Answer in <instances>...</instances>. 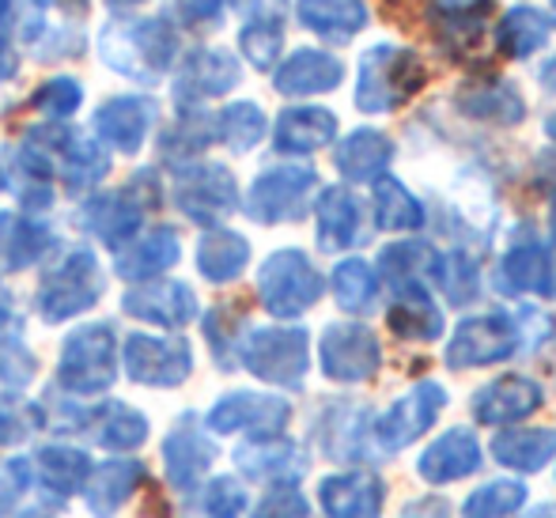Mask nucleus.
Wrapping results in <instances>:
<instances>
[{
    "mask_svg": "<svg viewBox=\"0 0 556 518\" xmlns=\"http://www.w3.org/2000/svg\"><path fill=\"white\" fill-rule=\"evenodd\" d=\"M250 262V242L239 231L213 227L205 239L198 242V269L213 285H231Z\"/></svg>",
    "mask_w": 556,
    "mask_h": 518,
    "instance_id": "4c0bfd02",
    "label": "nucleus"
},
{
    "mask_svg": "<svg viewBox=\"0 0 556 518\" xmlns=\"http://www.w3.org/2000/svg\"><path fill=\"white\" fill-rule=\"evenodd\" d=\"M235 462H239L242 473L254 477V481H292V477L303 473L300 446L280 435L250 439V443H242L239 451H235Z\"/></svg>",
    "mask_w": 556,
    "mask_h": 518,
    "instance_id": "c756f323",
    "label": "nucleus"
},
{
    "mask_svg": "<svg viewBox=\"0 0 556 518\" xmlns=\"http://www.w3.org/2000/svg\"><path fill=\"white\" fill-rule=\"evenodd\" d=\"M292 420V405L269 394H227L208 409V428L220 431H254V435H277Z\"/></svg>",
    "mask_w": 556,
    "mask_h": 518,
    "instance_id": "dca6fc26",
    "label": "nucleus"
},
{
    "mask_svg": "<svg viewBox=\"0 0 556 518\" xmlns=\"http://www.w3.org/2000/svg\"><path fill=\"white\" fill-rule=\"evenodd\" d=\"M458 110L473 122L489 125H519L527 117L522 96L504 80H477L458 91Z\"/></svg>",
    "mask_w": 556,
    "mask_h": 518,
    "instance_id": "473e14b6",
    "label": "nucleus"
},
{
    "mask_svg": "<svg viewBox=\"0 0 556 518\" xmlns=\"http://www.w3.org/2000/svg\"><path fill=\"white\" fill-rule=\"evenodd\" d=\"M492 454H496L500 466L519 469V473H538L545 462L556 458V431L553 428L500 431L492 439Z\"/></svg>",
    "mask_w": 556,
    "mask_h": 518,
    "instance_id": "f704fd0d",
    "label": "nucleus"
},
{
    "mask_svg": "<svg viewBox=\"0 0 556 518\" xmlns=\"http://www.w3.org/2000/svg\"><path fill=\"white\" fill-rule=\"evenodd\" d=\"M556 20L542 8H511L496 27V46L504 58H530L553 38Z\"/></svg>",
    "mask_w": 556,
    "mask_h": 518,
    "instance_id": "c9c22d12",
    "label": "nucleus"
},
{
    "mask_svg": "<svg viewBox=\"0 0 556 518\" xmlns=\"http://www.w3.org/2000/svg\"><path fill=\"white\" fill-rule=\"evenodd\" d=\"M80 103H84V88L73 76H53V80H46L42 88H35V96H30V110L53 117V122L73 117L76 110H80Z\"/></svg>",
    "mask_w": 556,
    "mask_h": 518,
    "instance_id": "8fccbe9b",
    "label": "nucleus"
},
{
    "mask_svg": "<svg viewBox=\"0 0 556 518\" xmlns=\"http://www.w3.org/2000/svg\"><path fill=\"white\" fill-rule=\"evenodd\" d=\"M307 515H311V507H307V500H303V492L273 489L269 496L254 507L250 518H307Z\"/></svg>",
    "mask_w": 556,
    "mask_h": 518,
    "instance_id": "864d4df0",
    "label": "nucleus"
},
{
    "mask_svg": "<svg viewBox=\"0 0 556 518\" xmlns=\"http://www.w3.org/2000/svg\"><path fill=\"white\" fill-rule=\"evenodd\" d=\"M20 518H58V507H30V511H23Z\"/></svg>",
    "mask_w": 556,
    "mask_h": 518,
    "instance_id": "0e129e2a",
    "label": "nucleus"
},
{
    "mask_svg": "<svg viewBox=\"0 0 556 518\" xmlns=\"http://www.w3.org/2000/svg\"><path fill=\"white\" fill-rule=\"evenodd\" d=\"M103 269L91 250H68L53 269H46L42 285L35 295V311L42 321H65L76 314L91 311L103 300Z\"/></svg>",
    "mask_w": 556,
    "mask_h": 518,
    "instance_id": "39448f33",
    "label": "nucleus"
},
{
    "mask_svg": "<svg viewBox=\"0 0 556 518\" xmlns=\"http://www.w3.org/2000/svg\"><path fill=\"white\" fill-rule=\"evenodd\" d=\"M318 190V175L311 167H273L254 178L247 190V216L254 224H288L300 219Z\"/></svg>",
    "mask_w": 556,
    "mask_h": 518,
    "instance_id": "1a4fd4ad",
    "label": "nucleus"
},
{
    "mask_svg": "<svg viewBox=\"0 0 556 518\" xmlns=\"http://www.w3.org/2000/svg\"><path fill=\"white\" fill-rule=\"evenodd\" d=\"M375 219L387 231H417L425 224V209L397 178L379 175L375 178Z\"/></svg>",
    "mask_w": 556,
    "mask_h": 518,
    "instance_id": "a19ab883",
    "label": "nucleus"
},
{
    "mask_svg": "<svg viewBox=\"0 0 556 518\" xmlns=\"http://www.w3.org/2000/svg\"><path fill=\"white\" fill-rule=\"evenodd\" d=\"M114 8H132V4H144V0H111Z\"/></svg>",
    "mask_w": 556,
    "mask_h": 518,
    "instance_id": "69168bd1",
    "label": "nucleus"
},
{
    "mask_svg": "<svg viewBox=\"0 0 556 518\" xmlns=\"http://www.w3.org/2000/svg\"><path fill=\"white\" fill-rule=\"evenodd\" d=\"M333 300L341 311L349 314H367L379 300V280H375L371 265L359 262V257H349L333 269Z\"/></svg>",
    "mask_w": 556,
    "mask_h": 518,
    "instance_id": "79ce46f5",
    "label": "nucleus"
},
{
    "mask_svg": "<svg viewBox=\"0 0 556 518\" xmlns=\"http://www.w3.org/2000/svg\"><path fill=\"white\" fill-rule=\"evenodd\" d=\"M387 321L402 341H435L443 333V311L425 292V285H397Z\"/></svg>",
    "mask_w": 556,
    "mask_h": 518,
    "instance_id": "c85d7f7f",
    "label": "nucleus"
},
{
    "mask_svg": "<svg viewBox=\"0 0 556 518\" xmlns=\"http://www.w3.org/2000/svg\"><path fill=\"white\" fill-rule=\"evenodd\" d=\"M46 250H53L50 227L15 212H0V277L35 265Z\"/></svg>",
    "mask_w": 556,
    "mask_h": 518,
    "instance_id": "7c9ffc66",
    "label": "nucleus"
},
{
    "mask_svg": "<svg viewBox=\"0 0 556 518\" xmlns=\"http://www.w3.org/2000/svg\"><path fill=\"white\" fill-rule=\"evenodd\" d=\"M15 326V311H12V295L0 288V337H8V329Z\"/></svg>",
    "mask_w": 556,
    "mask_h": 518,
    "instance_id": "bf43d9fd",
    "label": "nucleus"
},
{
    "mask_svg": "<svg viewBox=\"0 0 556 518\" xmlns=\"http://www.w3.org/2000/svg\"><path fill=\"white\" fill-rule=\"evenodd\" d=\"M496 288L511 295H553V257L538 242H519L496 269Z\"/></svg>",
    "mask_w": 556,
    "mask_h": 518,
    "instance_id": "a878e982",
    "label": "nucleus"
},
{
    "mask_svg": "<svg viewBox=\"0 0 556 518\" xmlns=\"http://www.w3.org/2000/svg\"><path fill=\"white\" fill-rule=\"evenodd\" d=\"M481 466V446H477V435L466 428L443 431L425 454H420L417 469L428 484H451L469 477L473 469Z\"/></svg>",
    "mask_w": 556,
    "mask_h": 518,
    "instance_id": "393cba45",
    "label": "nucleus"
},
{
    "mask_svg": "<svg viewBox=\"0 0 556 518\" xmlns=\"http://www.w3.org/2000/svg\"><path fill=\"white\" fill-rule=\"evenodd\" d=\"M542 84H545L549 91H556V58H553V61H545V65H542Z\"/></svg>",
    "mask_w": 556,
    "mask_h": 518,
    "instance_id": "e2e57ef3",
    "label": "nucleus"
},
{
    "mask_svg": "<svg viewBox=\"0 0 556 518\" xmlns=\"http://www.w3.org/2000/svg\"><path fill=\"white\" fill-rule=\"evenodd\" d=\"M213 458H216L213 439L198 428L193 416L175 424V431L163 439V469H167V481L175 484L178 492H186V496L198 489V481L208 473Z\"/></svg>",
    "mask_w": 556,
    "mask_h": 518,
    "instance_id": "f3484780",
    "label": "nucleus"
},
{
    "mask_svg": "<svg viewBox=\"0 0 556 518\" xmlns=\"http://www.w3.org/2000/svg\"><path fill=\"white\" fill-rule=\"evenodd\" d=\"M144 481V466L137 458H114V462H103L88 473L84 489H88V507L96 518H111L125 507V500L140 489Z\"/></svg>",
    "mask_w": 556,
    "mask_h": 518,
    "instance_id": "bb28decb",
    "label": "nucleus"
},
{
    "mask_svg": "<svg viewBox=\"0 0 556 518\" xmlns=\"http://www.w3.org/2000/svg\"><path fill=\"white\" fill-rule=\"evenodd\" d=\"M175 205L193 224H220L239 205V182L220 163H193L175 178Z\"/></svg>",
    "mask_w": 556,
    "mask_h": 518,
    "instance_id": "9b49d317",
    "label": "nucleus"
},
{
    "mask_svg": "<svg viewBox=\"0 0 556 518\" xmlns=\"http://www.w3.org/2000/svg\"><path fill=\"white\" fill-rule=\"evenodd\" d=\"M99 58L137 84H155L178 58V30L163 15L114 20L99 35Z\"/></svg>",
    "mask_w": 556,
    "mask_h": 518,
    "instance_id": "f257e3e1",
    "label": "nucleus"
},
{
    "mask_svg": "<svg viewBox=\"0 0 556 518\" xmlns=\"http://www.w3.org/2000/svg\"><path fill=\"white\" fill-rule=\"evenodd\" d=\"M23 144L38 155V160L50 167L53 178L65 182V190L80 193V190H91L96 182H103L106 170H111V160H106L103 144L76 129H65V125H35L27 129Z\"/></svg>",
    "mask_w": 556,
    "mask_h": 518,
    "instance_id": "7ed1b4c3",
    "label": "nucleus"
},
{
    "mask_svg": "<svg viewBox=\"0 0 556 518\" xmlns=\"http://www.w3.org/2000/svg\"><path fill=\"white\" fill-rule=\"evenodd\" d=\"M295 15L303 27L323 35L326 42H349L367 27L364 0H295Z\"/></svg>",
    "mask_w": 556,
    "mask_h": 518,
    "instance_id": "72a5a7b5",
    "label": "nucleus"
},
{
    "mask_svg": "<svg viewBox=\"0 0 556 518\" xmlns=\"http://www.w3.org/2000/svg\"><path fill=\"white\" fill-rule=\"evenodd\" d=\"M91 473V462L76 446H42L30 458V477H38L42 489H50L53 496H73L76 489H84Z\"/></svg>",
    "mask_w": 556,
    "mask_h": 518,
    "instance_id": "e433bc0d",
    "label": "nucleus"
},
{
    "mask_svg": "<svg viewBox=\"0 0 556 518\" xmlns=\"http://www.w3.org/2000/svg\"><path fill=\"white\" fill-rule=\"evenodd\" d=\"M235 326H239V321H235L231 307H216L213 314H208V321H205L208 344H213V356L220 359V364H231V359H227V349H231Z\"/></svg>",
    "mask_w": 556,
    "mask_h": 518,
    "instance_id": "6e6d98bb",
    "label": "nucleus"
},
{
    "mask_svg": "<svg viewBox=\"0 0 556 518\" xmlns=\"http://www.w3.org/2000/svg\"><path fill=\"white\" fill-rule=\"evenodd\" d=\"M122 311L129 318L152 321V326L178 329L198 318V295L182 280H148V285L122 295Z\"/></svg>",
    "mask_w": 556,
    "mask_h": 518,
    "instance_id": "2eb2a0df",
    "label": "nucleus"
},
{
    "mask_svg": "<svg viewBox=\"0 0 556 518\" xmlns=\"http://www.w3.org/2000/svg\"><path fill=\"white\" fill-rule=\"evenodd\" d=\"M405 518H446L443 511H435V515H425V511H413V515H405Z\"/></svg>",
    "mask_w": 556,
    "mask_h": 518,
    "instance_id": "338daca9",
    "label": "nucleus"
},
{
    "mask_svg": "<svg viewBox=\"0 0 556 518\" xmlns=\"http://www.w3.org/2000/svg\"><path fill=\"white\" fill-rule=\"evenodd\" d=\"M42 4H53V8H61L65 15H84L91 8V0H42Z\"/></svg>",
    "mask_w": 556,
    "mask_h": 518,
    "instance_id": "680f3d73",
    "label": "nucleus"
},
{
    "mask_svg": "<svg viewBox=\"0 0 556 518\" xmlns=\"http://www.w3.org/2000/svg\"><path fill=\"white\" fill-rule=\"evenodd\" d=\"M326 518H379L387 489L375 473H337L318 489Z\"/></svg>",
    "mask_w": 556,
    "mask_h": 518,
    "instance_id": "412c9836",
    "label": "nucleus"
},
{
    "mask_svg": "<svg viewBox=\"0 0 556 518\" xmlns=\"http://www.w3.org/2000/svg\"><path fill=\"white\" fill-rule=\"evenodd\" d=\"M527 504V489L519 481H492L484 489H477L473 496L462 504L466 518H507Z\"/></svg>",
    "mask_w": 556,
    "mask_h": 518,
    "instance_id": "09e8293b",
    "label": "nucleus"
},
{
    "mask_svg": "<svg viewBox=\"0 0 556 518\" xmlns=\"http://www.w3.org/2000/svg\"><path fill=\"white\" fill-rule=\"evenodd\" d=\"M549 227H553V239H556V198H553V209H549Z\"/></svg>",
    "mask_w": 556,
    "mask_h": 518,
    "instance_id": "774afa93",
    "label": "nucleus"
},
{
    "mask_svg": "<svg viewBox=\"0 0 556 518\" xmlns=\"http://www.w3.org/2000/svg\"><path fill=\"white\" fill-rule=\"evenodd\" d=\"M117 379V337L106 321H91L65 337L58 359V382L68 394H103Z\"/></svg>",
    "mask_w": 556,
    "mask_h": 518,
    "instance_id": "423d86ee",
    "label": "nucleus"
},
{
    "mask_svg": "<svg viewBox=\"0 0 556 518\" xmlns=\"http://www.w3.org/2000/svg\"><path fill=\"white\" fill-rule=\"evenodd\" d=\"M257 295L273 318H300L323 300V273L311 265L303 250H277L262 262L257 273Z\"/></svg>",
    "mask_w": 556,
    "mask_h": 518,
    "instance_id": "0eeeda50",
    "label": "nucleus"
},
{
    "mask_svg": "<svg viewBox=\"0 0 556 518\" xmlns=\"http://www.w3.org/2000/svg\"><path fill=\"white\" fill-rule=\"evenodd\" d=\"M428 80L425 61L402 46H371L359 58L356 73V106L364 114H387L405 106Z\"/></svg>",
    "mask_w": 556,
    "mask_h": 518,
    "instance_id": "f03ea898",
    "label": "nucleus"
},
{
    "mask_svg": "<svg viewBox=\"0 0 556 518\" xmlns=\"http://www.w3.org/2000/svg\"><path fill=\"white\" fill-rule=\"evenodd\" d=\"M68 424H80L106 451H137L148 439V416L125 402H103L88 413H76Z\"/></svg>",
    "mask_w": 556,
    "mask_h": 518,
    "instance_id": "4be33fe9",
    "label": "nucleus"
},
{
    "mask_svg": "<svg viewBox=\"0 0 556 518\" xmlns=\"http://www.w3.org/2000/svg\"><path fill=\"white\" fill-rule=\"evenodd\" d=\"M379 269L390 285H425V277L440 280L443 257L428 242H394L379 254Z\"/></svg>",
    "mask_w": 556,
    "mask_h": 518,
    "instance_id": "ea45409f",
    "label": "nucleus"
},
{
    "mask_svg": "<svg viewBox=\"0 0 556 518\" xmlns=\"http://www.w3.org/2000/svg\"><path fill=\"white\" fill-rule=\"evenodd\" d=\"M519 326L507 314H477L466 318L454 337L446 341V367L451 371H466V367H489L507 359L519 349Z\"/></svg>",
    "mask_w": 556,
    "mask_h": 518,
    "instance_id": "f8f14e48",
    "label": "nucleus"
},
{
    "mask_svg": "<svg viewBox=\"0 0 556 518\" xmlns=\"http://www.w3.org/2000/svg\"><path fill=\"white\" fill-rule=\"evenodd\" d=\"M23 23V0H0V46H12V35Z\"/></svg>",
    "mask_w": 556,
    "mask_h": 518,
    "instance_id": "13d9d810",
    "label": "nucleus"
},
{
    "mask_svg": "<svg viewBox=\"0 0 556 518\" xmlns=\"http://www.w3.org/2000/svg\"><path fill=\"white\" fill-rule=\"evenodd\" d=\"M443 405H446V390L440 382H420V387H413L409 394L397 397V402L379 416L375 439H379V446L387 454L405 451L413 439H420L432 428L435 416L443 413Z\"/></svg>",
    "mask_w": 556,
    "mask_h": 518,
    "instance_id": "4468645a",
    "label": "nucleus"
},
{
    "mask_svg": "<svg viewBox=\"0 0 556 518\" xmlns=\"http://www.w3.org/2000/svg\"><path fill=\"white\" fill-rule=\"evenodd\" d=\"M155 125V103L144 96H117L96 110V137L114 152L137 155Z\"/></svg>",
    "mask_w": 556,
    "mask_h": 518,
    "instance_id": "a211bd4d",
    "label": "nucleus"
},
{
    "mask_svg": "<svg viewBox=\"0 0 556 518\" xmlns=\"http://www.w3.org/2000/svg\"><path fill=\"white\" fill-rule=\"evenodd\" d=\"M311 337L303 329L292 326H269L254 329L250 337H242L239 359L250 375H257L262 382H277V387H300L307 375L311 359Z\"/></svg>",
    "mask_w": 556,
    "mask_h": 518,
    "instance_id": "6e6552de",
    "label": "nucleus"
},
{
    "mask_svg": "<svg viewBox=\"0 0 556 518\" xmlns=\"http://www.w3.org/2000/svg\"><path fill=\"white\" fill-rule=\"evenodd\" d=\"M224 0H175V12L182 15V23L198 27V23H216L220 20Z\"/></svg>",
    "mask_w": 556,
    "mask_h": 518,
    "instance_id": "4d7b16f0",
    "label": "nucleus"
},
{
    "mask_svg": "<svg viewBox=\"0 0 556 518\" xmlns=\"http://www.w3.org/2000/svg\"><path fill=\"white\" fill-rule=\"evenodd\" d=\"M318 359H323V375L333 382H367L382 364L379 337L359 321H337L323 333L318 344Z\"/></svg>",
    "mask_w": 556,
    "mask_h": 518,
    "instance_id": "ddd939ff",
    "label": "nucleus"
},
{
    "mask_svg": "<svg viewBox=\"0 0 556 518\" xmlns=\"http://www.w3.org/2000/svg\"><path fill=\"white\" fill-rule=\"evenodd\" d=\"M182 257V242H178L175 227H155L148 231L144 239L129 242V247L117 250V277L132 280V285H148L155 280L160 273H167L170 265Z\"/></svg>",
    "mask_w": 556,
    "mask_h": 518,
    "instance_id": "5701e85b",
    "label": "nucleus"
},
{
    "mask_svg": "<svg viewBox=\"0 0 556 518\" xmlns=\"http://www.w3.org/2000/svg\"><path fill=\"white\" fill-rule=\"evenodd\" d=\"M337 137V117L323 106H292L277 117V129H273V144L277 152L288 155H307L326 148Z\"/></svg>",
    "mask_w": 556,
    "mask_h": 518,
    "instance_id": "cd10ccee",
    "label": "nucleus"
},
{
    "mask_svg": "<svg viewBox=\"0 0 556 518\" xmlns=\"http://www.w3.org/2000/svg\"><path fill=\"white\" fill-rule=\"evenodd\" d=\"M20 61H15V50L12 46H0V80H12Z\"/></svg>",
    "mask_w": 556,
    "mask_h": 518,
    "instance_id": "052dcab7",
    "label": "nucleus"
},
{
    "mask_svg": "<svg viewBox=\"0 0 556 518\" xmlns=\"http://www.w3.org/2000/svg\"><path fill=\"white\" fill-rule=\"evenodd\" d=\"M242 68L227 50H193L186 53L175 80V99L182 106L201 103V99H220L239 84Z\"/></svg>",
    "mask_w": 556,
    "mask_h": 518,
    "instance_id": "6ab92c4d",
    "label": "nucleus"
},
{
    "mask_svg": "<svg viewBox=\"0 0 556 518\" xmlns=\"http://www.w3.org/2000/svg\"><path fill=\"white\" fill-rule=\"evenodd\" d=\"M280 46H285V23H280V15H273V12H257L239 35V50L247 53V61L254 68L277 65Z\"/></svg>",
    "mask_w": 556,
    "mask_h": 518,
    "instance_id": "c03bdc74",
    "label": "nucleus"
},
{
    "mask_svg": "<svg viewBox=\"0 0 556 518\" xmlns=\"http://www.w3.org/2000/svg\"><path fill=\"white\" fill-rule=\"evenodd\" d=\"M344 80V65L326 50H300L277 68L273 76V88L280 96H323V91H333L337 84Z\"/></svg>",
    "mask_w": 556,
    "mask_h": 518,
    "instance_id": "b1692460",
    "label": "nucleus"
},
{
    "mask_svg": "<svg viewBox=\"0 0 556 518\" xmlns=\"http://www.w3.org/2000/svg\"><path fill=\"white\" fill-rule=\"evenodd\" d=\"M394 155V140L379 129H356L337 144L333 163L349 182H375Z\"/></svg>",
    "mask_w": 556,
    "mask_h": 518,
    "instance_id": "2f4dec72",
    "label": "nucleus"
},
{
    "mask_svg": "<svg viewBox=\"0 0 556 518\" xmlns=\"http://www.w3.org/2000/svg\"><path fill=\"white\" fill-rule=\"evenodd\" d=\"M122 367L132 382L140 387H182L193 371V352L178 337H148L129 333L122 344Z\"/></svg>",
    "mask_w": 556,
    "mask_h": 518,
    "instance_id": "9d476101",
    "label": "nucleus"
},
{
    "mask_svg": "<svg viewBox=\"0 0 556 518\" xmlns=\"http://www.w3.org/2000/svg\"><path fill=\"white\" fill-rule=\"evenodd\" d=\"M216 140V117H201V114H182L175 129L163 132L160 148L167 160H193L198 152H205Z\"/></svg>",
    "mask_w": 556,
    "mask_h": 518,
    "instance_id": "de8ad7c7",
    "label": "nucleus"
},
{
    "mask_svg": "<svg viewBox=\"0 0 556 518\" xmlns=\"http://www.w3.org/2000/svg\"><path fill=\"white\" fill-rule=\"evenodd\" d=\"M352 242H359V205L349 190L330 186L318 198V247L330 250H349Z\"/></svg>",
    "mask_w": 556,
    "mask_h": 518,
    "instance_id": "58836bf2",
    "label": "nucleus"
},
{
    "mask_svg": "<svg viewBox=\"0 0 556 518\" xmlns=\"http://www.w3.org/2000/svg\"><path fill=\"white\" fill-rule=\"evenodd\" d=\"M242 511H247V492L235 477H216L186 500V518H242Z\"/></svg>",
    "mask_w": 556,
    "mask_h": 518,
    "instance_id": "37998d69",
    "label": "nucleus"
},
{
    "mask_svg": "<svg viewBox=\"0 0 556 518\" xmlns=\"http://www.w3.org/2000/svg\"><path fill=\"white\" fill-rule=\"evenodd\" d=\"M440 285L451 292V303H466L469 295L477 292V269L466 262V257H451V262H443V269H440Z\"/></svg>",
    "mask_w": 556,
    "mask_h": 518,
    "instance_id": "5fc2aeb1",
    "label": "nucleus"
},
{
    "mask_svg": "<svg viewBox=\"0 0 556 518\" xmlns=\"http://www.w3.org/2000/svg\"><path fill=\"white\" fill-rule=\"evenodd\" d=\"M35 371H38L35 352L23 341H15V337H0V382L4 387H23V382L35 379Z\"/></svg>",
    "mask_w": 556,
    "mask_h": 518,
    "instance_id": "603ef678",
    "label": "nucleus"
},
{
    "mask_svg": "<svg viewBox=\"0 0 556 518\" xmlns=\"http://www.w3.org/2000/svg\"><path fill=\"white\" fill-rule=\"evenodd\" d=\"M492 0H481L477 8H443V12H432L435 15V35H440V42L446 50H469V46H477V38H481L484 30V12H489Z\"/></svg>",
    "mask_w": 556,
    "mask_h": 518,
    "instance_id": "49530a36",
    "label": "nucleus"
},
{
    "mask_svg": "<svg viewBox=\"0 0 556 518\" xmlns=\"http://www.w3.org/2000/svg\"><path fill=\"white\" fill-rule=\"evenodd\" d=\"M42 424V409L15 394H0V446L23 443Z\"/></svg>",
    "mask_w": 556,
    "mask_h": 518,
    "instance_id": "3c124183",
    "label": "nucleus"
},
{
    "mask_svg": "<svg viewBox=\"0 0 556 518\" xmlns=\"http://www.w3.org/2000/svg\"><path fill=\"white\" fill-rule=\"evenodd\" d=\"M216 137L224 140L231 152H250L257 140L265 137V114L257 103H231L216 117Z\"/></svg>",
    "mask_w": 556,
    "mask_h": 518,
    "instance_id": "a18cd8bd",
    "label": "nucleus"
},
{
    "mask_svg": "<svg viewBox=\"0 0 556 518\" xmlns=\"http://www.w3.org/2000/svg\"><path fill=\"white\" fill-rule=\"evenodd\" d=\"M469 409H473L477 424L522 420V416L542 409V387L534 379H522V375H504V379H492L489 387L477 390Z\"/></svg>",
    "mask_w": 556,
    "mask_h": 518,
    "instance_id": "aec40b11",
    "label": "nucleus"
},
{
    "mask_svg": "<svg viewBox=\"0 0 556 518\" xmlns=\"http://www.w3.org/2000/svg\"><path fill=\"white\" fill-rule=\"evenodd\" d=\"M155 205H160V178H155V170H140L122 190L96 193V198L80 209V227L96 235L99 242H106L111 250H122V247H129L132 235L140 231L144 216Z\"/></svg>",
    "mask_w": 556,
    "mask_h": 518,
    "instance_id": "20e7f679",
    "label": "nucleus"
}]
</instances>
